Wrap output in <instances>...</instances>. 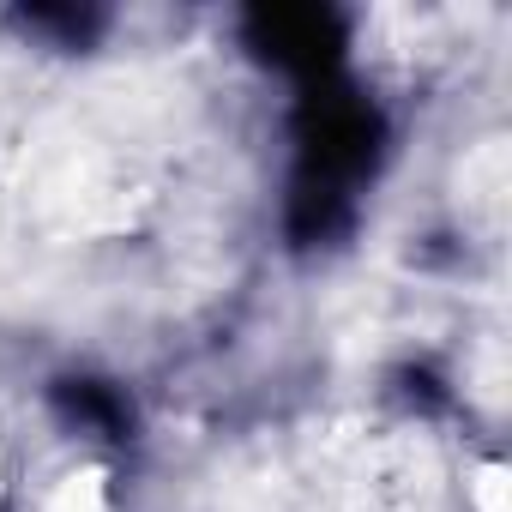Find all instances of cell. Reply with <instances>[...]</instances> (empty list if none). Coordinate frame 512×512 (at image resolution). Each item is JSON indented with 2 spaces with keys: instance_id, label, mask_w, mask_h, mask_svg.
<instances>
[{
  "instance_id": "6da1fadb",
  "label": "cell",
  "mask_w": 512,
  "mask_h": 512,
  "mask_svg": "<svg viewBox=\"0 0 512 512\" xmlns=\"http://www.w3.org/2000/svg\"><path fill=\"white\" fill-rule=\"evenodd\" d=\"M55 512H103V506H97V488H67V500Z\"/></svg>"
}]
</instances>
